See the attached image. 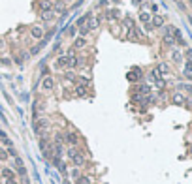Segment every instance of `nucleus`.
Wrapping results in <instances>:
<instances>
[{"instance_id": "1", "label": "nucleus", "mask_w": 192, "mask_h": 184, "mask_svg": "<svg viewBox=\"0 0 192 184\" xmlns=\"http://www.w3.org/2000/svg\"><path fill=\"white\" fill-rule=\"evenodd\" d=\"M66 156H68V160L72 164H74L76 167H81L83 164H85V156H83V152H79L76 147H70L68 150H66Z\"/></svg>"}, {"instance_id": "2", "label": "nucleus", "mask_w": 192, "mask_h": 184, "mask_svg": "<svg viewBox=\"0 0 192 184\" xmlns=\"http://www.w3.org/2000/svg\"><path fill=\"white\" fill-rule=\"evenodd\" d=\"M64 141H66L70 147H77V145H79V135H77V132L68 130V132L64 133Z\"/></svg>"}, {"instance_id": "3", "label": "nucleus", "mask_w": 192, "mask_h": 184, "mask_svg": "<svg viewBox=\"0 0 192 184\" xmlns=\"http://www.w3.org/2000/svg\"><path fill=\"white\" fill-rule=\"evenodd\" d=\"M55 88V79L51 77V75H45L43 79H41V90H45V92H51Z\"/></svg>"}, {"instance_id": "4", "label": "nucleus", "mask_w": 192, "mask_h": 184, "mask_svg": "<svg viewBox=\"0 0 192 184\" xmlns=\"http://www.w3.org/2000/svg\"><path fill=\"white\" fill-rule=\"evenodd\" d=\"M74 96H77V98H87V96H89V86H85V85H76V86H74Z\"/></svg>"}, {"instance_id": "5", "label": "nucleus", "mask_w": 192, "mask_h": 184, "mask_svg": "<svg viewBox=\"0 0 192 184\" xmlns=\"http://www.w3.org/2000/svg\"><path fill=\"white\" fill-rule=\"evenodd\" d=\"M36 6H38L40 13L41 11H53V2H51V0H38Z\"/></svg>"}, {"instance_id": "6", "label": "nucleus", "mask_w": 192, "mask_h": 184, "mask_svg": "<svg viewBox=\"0 0 192 184\" xmlns=\"http://www.w3.org/2000/svg\"><path fill=\"white\" fill-rule=\"evenodd\" d=\"M55 68L57 70H68V55H60L55 60Z\"/></svg>"}, {"instance_id": "7", "label": "nucleus", "mask_w": 192, "mask_h": 184, "mask_svg": "<svg viewBox=\"0 0 192 184\" xmlns=\"http://www.w3.org/2000/svg\"><path fill=\"white\" fill-rule=\"evenodd\" d=\"M43 27H40V25H32L30 27V36L34 38V40H41L43 38Z\"/></svg>"}, {"instance_id": "8", "label": "nucleus", "mask_w": 192, "mask_h": 184, "mask_svg": "<svg viewBox=\"0 0 192 184\" xmlns=\"http://www.w3.org/2000/svg\"><path fill=\"white\" fill-rule=\"evenodd\" d=\"M85 27H87L89 30H96V28L100 27V17H92V15H90V17L87 19V25H85Z\"/></svg>"}, {"instance_id": "9", "label": "nucleus", "mask_w": 192, "mask_h": 184, "mask_svg": "<svg viewBox=\"0 0 192 184\" xmlns=\"http://www.w3.org/2000/svg\"><path fill=\"white\" fill-rule=\"evenodd\" d=\"M126 77H128V81H134V83H136V81H139V79H141V70H139V68H134L132 72H128V75H126Z\"/></svg>"}, {"instance_id": "10", "label": "nucleus", "mask_w": 192, "mask_h": 184, "mask_svg": "<svg viewBox=\"0 0 192 184\" xmlns=\"http://www.w3.org/2000/svg\"><path fill=\"white\" fill-rule=\"evenodd\" d=\"M81 175H83V173H81V169H79V167H76V165H74V167H72V169L68 171V177H70V180H74V182H76V180H77Z\"/></svg>"}, {"instance_id": "11", "label": "nucleus", "mask_w": 192, "mask_h": 184, "mask_svg": "<svg viewBox=\"0 0 192 184\" xmlns=\"http://www.w3.org/2000/svg\"><path fill=\"white\" fill-rule=\"evenodd\" d=\"M172 34H173L175 43H179V45H186V41H185V38H183V34H181V30H179V28H173V30H172Z\"/></svg>"}, {"instance_id": "12", "label": "nucleus", "mask_w": 192, "mask_h": 184, "mask_svg": "<svg viewBox=\"0 0 192 184\" xmlns=\"http://www.w3.org/2000/svg\"><path fill=\"white\" fill-rule=\"evenodd\" d=\"M136 94H141V96L151 94V86H149V85H137V86H136Z\"/></svg>"}, {"instance_id": "13", "label": "nucleus", "mask_w": 192, "mask_h": 184, "mask_svg": "<svg viewBox=\"0 0 192 184\" xmlns=\"http://www.w3.org/2000/svg\"><path fill=\"white\" fill-rule=\"evenodd\" d=\"M164 25V19L160 17V15H155V17H151V28H160Z\"/></svg>"}, {"instance_id": "14", "label": "nucleus", "mask_w": 192, "mask_h": 184, "mask_svg": "<svg viewBox=\"0 0 192 184\" xmlns=\"http://www.w3.org/2000/svg\"><path fill=\"white\" fill-rule=\"evenodd\" d=\"M83 47H87V38H83V36L76 38L74 40V49H83Z\"/></svg>"}, {"instance_id": "15", "label": "nucleus", "mask_w": 192, "mask_h": 184, "mask_svg": "<svg viewBox=\"0 0 192 184\" xmlns=\"http://www.w3.org/2000/svg\"><path fill=\"white\" fill-rule=\"evenodd\" d=\"M119 15H121V13H119V10H115V8L106 11V19L107 21H115V19H119Z\"/></svg>"}, {"instance_id": "16", "label": "nucleus", "mask_w": 192, "mask_h": 184, "mask_svg": "<svg viewBox=\"0 0 192 184\" xmlns=\"http://www.w3.org/2000/svg\"><path fill=\"white\" fill-rule=\"evenodd\" d=\"M172 102H173L175 105H185V102H186V98H185L183 94H179V92H177V94H173V98H172Z\"/></svg>"}, {"instance_id": "17", "label": "nucleus", "mask_w": 192, "mask_h": 184, "mask_svg": "<svg viewBox=\"0 0 192 184\" xmlns=\"http://www.w3.org/2000/svg\"><path fill=\"white\" fill-rule=\"evenodd\" d=\"M139 21H141L145 27H147V25H151V13H147V11H141V13H139Z\"/></svg>"}, {"instance_id": "18", "label": "nucleus", "mask_w": 192, "mask_h": 184, "mask_svg": "<svg viewBox=\"0 0 192 184\" xmlns=\"http://www.w3.org/2000/svg\"><path fill=\"white\" fill-rule=\"evenodd\" d=\"M0 175H2L4 178H13V177H15V171L10 169V167H4V169H0Z\"/></svg>"}, {"instance_id": "19", "label": "nucleus", "mask_w": 192, "mask_h": 184, "mask_svg": "<svg viewBox=\"0 0 192 184\" xmlns=\"http://www.w3.org/2000/svg\"><path fill=\"white\" fill-rule=\"evenodd\" d=\"M156 70H158V72H160V75L164 77V75H168V73H170V66L162 62V64H158V66H156Z\"/></svg>"}, {"instance_id": "20", "label": "nucleus", "mask_w": 192, "mask_h": 184, "mask_svg": "<svg viewBox=\"0 0 192 184\" xmlns=\"http://www.w3.org/2000/svg\"><path fill=\"white\" fill-rule=\"evenodd\" d=\"M76 184H92V178H90L89 175H81V177L76 180Z\"/></svg>"}, {"instance_id": "21", "label": "nucleus", "mask_w": 192, "mask_h": 184, "mask_svg": "<svg viewBox=\"0 0 192 184\" xmlns=\"http://www.w3.org/2000/svg\"><path fill=\"white\" fill-rule=\"evenodd\" d=\"M40 17H41L43 21H53V19H55V11H41Z\"/></svg>"}, {"instance_id": "22", "label": "nucleus", "mask_w": 192, "mask_h": 184, "mask_svg": "<svg viewBox=\"0 0 192 184\" xmlns=\"http://www.w3.org/2000/svg\"><path fill=\"white\" fill-rule=\"evenodd\" d=\"M185 75L188 79H192V60H186V64H185Z\"/></svg>"}, {"instance_id": "23", "label": "nucleus", "mask_w": 192, "mask_h": 184, "mask_svg": "<svg viewBox=\"0 0 192 184\" xmlns=\"http://www.w3.org/2000/svg\"><path fill=\"white\" fill-rule=\"evenodd\" d=\"M53 11L55 13H64V2H55L53 4Z\"/></svg>"}, {"instance_id": "24", "label": "nucleus", "mask_w": 192, "mask_h": 184, "mask_svg": "<svg viewBox=\"0 0 192 184\" xmlns=\"http://www.w3.org/2000/svg\"><path fill=\"white\" fill-rule=\"evenodd\" d=\"M172 58H173V62H177V64H179V62L183 60V55H181V51L173 49V51H172Z\"/></svg>"}, {"instance_id": "25", "label": "nucleus", "mask_w": 192, "mask_h": 184, "mask_svg": "<svg viewBox=\"0 0 192 184\" xmlns=\"http://www.w3.org/2000/svg\"><path fill=\"white\" fill-rule=\"evenodd\" d=\"M8 158H10L8 150H6V148H2V147H0V162H6Z\"/></svg>"}, {"instance_id": "26", "label": "nucleus", "mask_w": 192, "mask_h": 184, "mask_svg": "<svg viewBox=\"0 0 192 184\" xmlns=\"http://www.w3.org/2000/svg\"><path fill=\"white\" fill-rule=\"evenodd\" d=\"M64 77H66L70 83H76V73H72V72H66V73H64Z\"/></svg>"}, {"instance_id": "27", "label": "nucleus", "mask_w": 192, "mask_h": 184, "mask_svg": "<svg viewBox=\"0 0 192 184\" xmlns=\"http://www.w3.org/2000/svg\"><path fill=\"white\" fill-rule=\"evenodd\" d=\"M89 32H90V30H89V28H87V27H81V30H79V34H81V36H83V38H85V36H87V34H89Z\"/></svg>"}, {"instance_id": "28", "label": "nucleus", "mask_w": 192, "mask_h": 184, "mask_svg": "<svg viewBox=\"0 0 192 184\" xmlns=\"http://www.w3.org/2000/svg\"><path fill=\"white\" fill-rule=\"evenodd\" d=\"M6 184H19V182H17V178L13 177V178H6Z\"/></svg>"}, {"instance_id": "29", "label": "nucleus", "mask_w": 192, "mask_h": 184, "mask_svg": "<svg viewBox=\"0 0 192 184\" xmlns=\"http://www.w3.org/2000/svg\"><path fill=\"white\" fill-rule=\"evenodd\" d=\"M185 55H186V60H192V49H186Z\"/></svg>"}, {"instance_id": "30", "label": "nucleus", "mask_w": 192, "mask_h": 184, "mask_svg": "<svg viewBox=\"0 0 192 184\" xmlns=\"http://www.w3.org/2000/svg\"><path fill=\"white\" fill-rule=\"evenodd\" d=\"M188 152H190V156H192V147H190V148H188Z\"/></svg>"}, {"instance_id": "31", "label": "nucleus", "mask_w": 192, "mask_h": 184, "mask_svg": "<svg viewBox=\"0 0 192 184\" xmlns=\"http://www.w3.org/2000/svg\"><path fill=\"white\" fill-rule=\"evenodd\" d=\"M188 2H190V6H192V0H188Z\"/></svg>"}, {"instance_id": "32", "label": "nucleus", "mask_w": 192, "mask_h": 184, "mask_svg": "<svg viewBox=\"0 0 192 184\" xmlns=\"http://www.w3.org/2000/svg\"><path fill=\"white\" fill-rule=\"evenodd\" d=\"M113 2H117V0H113Z\"/></svg>"}]
</instances>
